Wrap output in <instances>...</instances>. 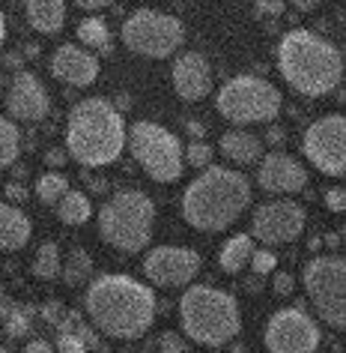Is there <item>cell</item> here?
Instances as JSON below:
<instances>
[{
    "label": "cell",
    "mask_w": 346,
    "mask_h": 353,
    "mask_svg": "<svg viewBox=\"0 0 346 353\" xmlns=\"http://www.w3.org/2000/svg\"><path fill=\"white\" fill-rule=\"evenodd\" d=\"M310 249L319 252V249H323V240H319V236H314V240H310Z\"/></svg>",
    "instance_id": "cell-49"
},
{
    "label": "cell",
    "mask_w": 346,
    "mask_h": 353,
    "mask_svg": "<svg viewBox=\"0 0 346 353\" xmlns=\"http://www.w3.org/2000/svg\"><path fill=\"white\" fill-rule=\"evenodd\" d=\"M296 10H301V12H307V10H314V6L319 3V0H290Z\"/></svg>",
    "instance_id": "cell-47"
},
{
    "label": "cell",
    "mask_w": 346,
    "mask_h": 353,
    "mask_svg": "<svg viewBox=\"0 0 346 353\" xmlns=\"http://www.w3.org/2000/svg\"><path fill=\"white\" fill-rule=\"evenodd\" d=\"M323 245H328V249H337V245H340V234H328L323 240Z\"/></svg>",
    "instance_id": "cell-48"
},
{
    "label": "cell",
    "mask_w": 346,
    "mask_h": 353,
    "mask_svg": "<svg viewBox=\"0 0 346 353\" xmlns=\"http://www.w3.org/2000/svg\"><path fill=\"white\" fill-rule=\"evenodd\" d=\"M19 153H21V132L10 117L0 114V171L15 165Z\"/></svg>",
    "instance_id": "cell-26"
},
{
    "label": "cell",
    "mask_w": 346,
    "mask_h": 353,
    "mask_svg": "<svg viewBox=\"0 0 346 353\" xmlns=\"http://www.w3.org/2000/svg\"><path fill=\"white\" fill-rule=\"evenodd\" d=\"M185 132H188L194 141H203V135H206V126L197 123V120H188V123H185Z\"/></svg>",
    "instance_id": "cell-43"
},
{
    "label": "cell",
    "mask_w": 346,
    "mask_h": 353,
    "mask_svg": "<svg viewBox=\"0 0 346 353\" xmlns=\"http://www.w3.org/2000/svg\"><path fill=\"white\" fill-rule=\"evenodd\" d=\"M126 150V123L113 102L93 96L81 99L66 120V156L81 168L113 165Z\"/></svg>",
    "instance_id": "cell-4"
},
{
    "label": "cell",
    "mask_w": 346,
    "mask_h": 353,
    "mask_svg": "<svg viewBox=\"0 0 346 353\" xmlns=\"http://www.w3.org/2000/svg\"><path fill=\"white\" fill-rule=\"evenodd\" d=\"M66 159H69V156H66V150L51 147L48 153H45V165H48V168H63V165H66Z\"/></svg>",
    "instance_id": "cell-39"
},
{
    "label": "cell",
    "mask_w": 346,
    "mask_h": 353,
    "mask_svg": "<svg viewBox=\"0 0 346 353\" xmlns=\"http://www.w3.org/2000/svg\"><path fill=\"white\" fill-rule=\"evenodd\" d=\"M263 344L269 353H316L319 326L301 308H281L269 317L263 332Z\"/></svg>",
    "instance_id": "cell-12"
},
{
    "label": "cell",
    "mask_w": 346,
    "mask_h": 353,
    "mask_svg": "<svg viewBox=\"0 0 346 353\" xmlns=\"http://www.w3.org/2000/svg\"><path fill=\"white\" fill-rule=\"evenodd\" d=\"M153 225L155 204L138 189L117 192L99 210V236L122 254L144 252L153 240Z\"/></svg>",
    "instance_id": "cell-6"
},
{
    "label": "cell",
    "mask_w": 346,
    "mask_h": 353,
    "mask_svg": "<svg viewBox=\"0 0 346 353\" xmlns=\"http://www.w3.org/2000/svg\"><path fill=\"white\" fill-rule=\"evenodd\" d=\"M69 189H72V186H69V176L60 174V171H45L36 180V198L45 207H57V201L63 198Z\"/></svg>",
    "instance_id": "cell-27"
},
{
    "label": "cell",
    "mask_w": 346,
    "mask_h": 353,
    "mask_svg": "<svg viewBox=\"0 0 346 353\" xmlns=\"http://www.w3.org/2000/svg\"><path fill=\"white\" fill-rule=\"evenodd\" d=\"M215 353H218V350H215Z\"/></svg>",
    "instance_id": "cell-52"
},
{
    "label": "cell",
    "mask_w": 346,
    "mask_h": 353,
    "mask_svg": "<svg viewBox=\"0 0 346 353\" xmlns=\"http://www.w3.org/2000/svg\"><path fill=\"white\" fill-rule=\"evenodd\" d=\"M30 308H10L3 317V332H6V339H28L30 335Z\"/></svg>",
    "instance_id": "cell-29"
},
{
    "label": "cell",
    "mask_w": 346,
    "mask_h": 353,
    "mask_svg": "<svg viewBox=\"0 0 346 353\" xmlns=\"http://www.w3.org/2000/svg\"><path fill=\"white\" fill-rule=\"evenodd\" d=\"M221 153H224L233 165H257L263 156V141L245 129H230L218 141Z\"/></svg>",
    "instance_id": "cell-20"
},
{
    "label": "cell",
    "mask_w": 346,
    "mask_h": 353,
    "mask_svg": "<svg viewBox=\"0 0 346 353\" xmlns=\"http://www.w3.org/2000/svg\"><path fill=\"white\" fill-rule=\"evenodd\" d=\"M283 96L272 81L260 75H236L221 87L215 96V108L233 126L251 123H272L281 114Z\"/></svg>",
    "instance_id": "cell-7"
},
{
    "label": "cell",
    "mask_w": 346,
    "mask_h": 353,
    "mask_svg": "<svg viewBox=\"0 0 346 353\" xmlns=\"http://www.w3.org/2000/svg\"><path fill=\"white\" fill-rule=\"evenodd\" d=\"M57 353H90V350H87V344L75 330H66L57 335Z\"/></svg>",
    "instance_id": "cell-32"
},
{
    "label": "cell",
    "mask_w": 346,
    "mask_h": 353,
    "mask_svg": "<svg viewBox=\"0 0 346 353\" xmlns=\"http://www.w3.org/2000/svg\"><path fill=\"white\" fill-rule=\"evenodd\" d=\"M24 12L36 33H60L66 24V0H24Z\"/></svg>",
    "instance_id": "cell-21"
},
{
    "label": "cell",
    "mask_w": 346,
    "mask_h": 353,
    "mask_svg": "<svg viewBox=\"0 0 346 353\" xmlns=\"http://www.w3.org/2000/svg\"><path fill=\"white\" fill-rule=\"evenodd\" d=\"M90 216H93V201L81 189H69L66 195L57 201V219L63 225L78 228V225H84Z\"/></svg>",
    "instance_id": "cell-23"
},
{
    "label": "cell",
    "mask_w": 346,
    "mask_h": 353,
    "mask_svg": "<svg viewBox=\"0 0 346 353\" xmlns=\"http://www.w3.org/2000/svg\"><path fill=\"white\" fill-rule=\"evenodd\" d=\"M51 75L69 87H90L99 78V57L81 46H60L51 57Z\"/></svg>",
    "instance_id": "cell-17"
},
{
    "label": "cell",
    "mask_w": 346,
    "mask_h": 353,
    "mask_svg": "<svg viewBox=\"0 0 346 353\" xmlns=\"http://www.w3.org/2000/svg\"><path fill=\"white\" fill-rule=\"evenodd\" d=\"M84 308L90 323L108 339H140L155 321V296L144 281L108 272L90 281L84 296Z\"/></svg>",
    "instance_id": "cell-1"
},
{
    "label": "cell",
    "mask_w": 346,
    "mask_h": 353,
    "mask_svg": "<svg viewBox=\"0 0 346 353\" xmlns=\"http://www.w3.org/2000/svg\"><path fill=\"white\" fill-rule=\"evenodd\" d=\"M3 63H6V66H12V69H21L24 54H21V51H10V54L3 57Z\"/></svg>",
    "instance_id": "cell-45"
},
{
    "label": "cell",
    "mask_w": 346,
    "mask_h": 353,
    "mask_svg": "<svg viewBox=\"0 0 346 353\" xmlns=\"http://www.w3.org/2000/svg\"><path fill=\"white\" fill-rule=\"evenodd\" d=\"M33 225L24 210L12 204H0V252H19L28 245Z\"/></svg>",
    "instance_id": "cell-19"
},
{
    "label": "cell",
    "mask_w": 346,
    "mask_h": 353,
    "mask_svg": "<svg viewBox=\"0 0 346 353\" xmlns=\"http://www.w3.org/2000/svg\"><path fill=\"white\" fill-rule=\"evenodd\" d=\"M78 39H81V48H96V51H111V28L108 21L96 19H84L78 24Z\"/></svg>",
    "instance_id": "cell-25"
},
{
    "label": "cell",
    "mask_w": 346,
    "mask_h": 353,
    "mask_svg": "<svg viewBox=\"0 0 346 353\" xmlns=\"http://www.w3.org/2000/svg\"><path fill=\"white\" fill-rule=\"evenodd\" d=\"M272 288L278 296H292V290H296V276H292V272H274Z\"/></svg>",
    "instance_id": "cell-35"
},
{
    "label": "cell",
    "mask_w": 346,
    "mask_h": 353,
    "mask_svg": "<svg viewBox=\"0 0 346 353\" xmlns=\"http://www.w3.org/2000/svg\"><path fill=\"white\" fill-rule=\"evenodd\" d=\"M257 186L269 195H296L307 186V168L296 162L287 153H272L260 156V165H257Z\"/></svg>",
    "instance_id": "cell-15"
},
{
    "label": "cell",
    "mask_w": 346,
    "mask_h": 353,
    "mask_svg": "<svg viewBox=\"0 0 346 353\" xmlns=\"http://www.w3.org/2000/svg\"><path fill=\"white\" fill-rule=\"evenodd\" d=\"M122 46L138 57L164 60L176 54L185 42V24L176 15L155 10H135L122 21Z\"/></svg>",
    "instance_id": "cell-10"
},
{
    "label": "cell",
    "mask_w": 346,
    "mask_h": 353,
    "mask_svg": "<svg viewBox=\"0 0 346 353\" xmlns=\"http://www.w3.org/2000/svg\"><path fill=\"white\" fill-rule=\"evenodd\" d=\"M171 78L176 96L185 102H197L212 90V66L200 51H185V54L176 57Z\"/></svg>",
    "instance_id": "cell-18"
},
{
    "label": "cell",
    "mask_w": 346,
    "mask_h": 353,
    "mask_svg": "<svg viewBox=\"0 0 346 353\" xmlns=\"http://www.w3.org/2000/svg\"><path fill=\"white\" fill-rule=\"evenodd\" d=\"M283 141H287V132H283L281 126H272L269 132H266V144H272V147H283Z\"/></svg>",
    "instance_id": "cell-40"
},
{
    "label": "cell",
    "mask_w": 346,
    "mask_h": 353,
    "mask_svg": "<svg viewBox=\"0 0 346 353\" xmlns=\"http://www.w3.org/2000/svg\"><path fill=\"white\" fill-rule=\"evenodd\" d=\"M24 353H54V347L45 339H33L30 344H24Z\"/></svg>",
    "instance_id": "cell-41"
},
{
    "label": "cell",
    "mask_w": 346,
    "mask_h": 353,
    "mask_svg": "<svg viewBox=\"0 0 346 353\" xmlns=\"http://www.w3.org/2000/svg\"><path fill=\"white\" fill-rule=\"evenodd\" d=\"M60 279L66 281L69 288H81L93 279V258L87 249H72L66 254V261H60Z\"/></svg>",
    "instance_id": "cell-24"
},
{
    "label": "cell",
    "mask_w": 346,
    "mask_h": 353,
    "mask_svg": "<svg viewBox=\"0 0 346 353\" xmlns=\"http://www.w3.org/2000/svg\"><path fill=\"white\" fill-rule=\"evenodd\" d=\"M158 350L162 353H191V344H188V339H182V335H176V332H162Z\"/></svg>",
    "instance_id": "cell-33"
},
{
    "label": "cell",
    "mask_w": 346,
    "mask_h": 353,
    "mask_svg": "<svg viewBox=\"0 0 346 353\" xmlns=\"http://www.w3.org/2000/svg\"><path fill=\"white\" fill-rule=\"evenodd\" d=\"M200 267H203L200 252L185 249V245H158V249H149V254L144 258V276L155 288L191 285Z\"/></svg>",
    "instance_id": "cell-14"
},
{
    "label": "cell",
    "mask_w": 346,
    "mask_h": 353,
    "mask_svg": "<svg viewBox=\"0 0 346 353\" xmlns=\"http://www.w3.org/2000/svg\"><path fill=\"white\" fill-rule=\"evenodd\" d=\"M75 3L78 6H81V10H105V6H108V3H113V0H75Z\"/></svg>",
    "instance_id": "cell-44"
},
{
    "label": "cell",
    "mask_w": 346,
    "mask_h": 353,
    "mask_svg": "<svg viewBox=\"0 0 346 353\" xmlns=\"http://www.w3.org/2000/svg\"><path fill=\"white\" fill-rule=\"evenodd\" d=\"M301 285H305L319 321L328 330L340 332L346 326V263L340 254H319V258L307 261L305 272H301Z\"/></svg>",
    "instance_id": "cell-9"
},
{
    "label": "cell",
    "mask_w": 346,
    "mask_h": 353,
    "mask_svg": "<svg viewBox=\"0 0 346 353\" xmlns=\"http://www.w3.org/2000/svg\"><path fill=\"white\" fill-rule=\"evenodd\" d=\"M278 69L296 93L316 99V96H328L340 87L343 54L334 42L299 28L283 33L278 46Z\"/></svg>",
    "instance_id": "cell-3"
},
{
    "label": "cell",
    "mask_w": 346,
    "mask_h": 353,
    "mask_svg": "<svg viewBox=\"0 0 346 353\" xmlns=\"http://www.w3.org/2000/svg\"><path fill=\"white\" fill-rule=\"evenodd\" d=\"M307 162L319 168L325 176L346 174V120L343 114H325L305 129L301 138Z\"/></svg>",
    "instance_id": "cell-11"
},
{
    "label": "cell",
    "mask_w": 346,
    "mask_h": 353,
    "mask_svg": "<svg viewBox=\"0 0 346 353\" xmlns=\"http://www.w3.org/2000/svg\"><path fill=\"white\" fill-rule=\"evenodd\" d=\"M0 353H10V350H6V347H0Z\"/></svg>",
    "instance_id": "cell-51"
},
{
    "label": "cell",
    "mask_w": 346,
    "mask_h": 353,
    "mask_svg": "<svg viewBox=\"0 0 346 353\" xmlns=\"http://www.w3.org/2000/svg\"><path fill=\"white\" fill-rule=\"evenodd\" d=\"M307 210L299 201H266L251 216V240L263 245L296 243L305 234Z\"/></svg>",
    "instance_id": "cell-13"
},
{
    "label": "cell",
    "mask_w": 346,
    "mask_h": 353,
    "mask_svg": "<svg viewBox=\"0 0 346 353\" xmlns=\"http://www.w3.org/2000/svg\"><path fill=\"white\" fill-rule=\"evenodd\" d=\"M66 312H63V305H60V303H54V299H51V303H45V305H42V321H45V323H60V317H63Z\"/></svg>",
    "instance_id": "cell-37"
},
{
    "label": "cell",
    "mask_w": 346,
    "mask_h": 353,
    "mask_svg": "<svg viewBox=\"0 0 346 353\" xmlns=\"http://www.w3.org/2000/svg\"><path fill=\"white\" fill-rule=\"evenodd\" d=\"M60 249L57 243H42L36 258H33V276L42 279V281H54L60 279Z\"/></svg>",
    "instance_id": "cell-28"
},
{
    "label": "cell",
    "mask_w": 346,
    "mask_h": 353,
    "mask_svg": "<svg viewBox=\"0 0 346 353\" xmlns=\"http://www.w3.org/2000/svg\"><path fill=\"white\" fill-rule=\"evenodd\" d=\"M251 204V183L245 174L233 168L209 165L203 174L185 189L182 195V219L194 231L218 234L236 225Z\"/></svg>",
    "instance_id": "cell-2"
},
{
    "label": "cell",
    "mask_w": 346,
    "mask_h": 353,
    "mask_svg": "<svg viewBox=\"0 0 346 353\" xmlns=\"http://www.w3.org/2000/svg\"><path fill=\"white\" fill-rule=\"evenodd\" d=\"M251 272L254 276H260V279H266L269 272H274L278 270V254H274L272 249H254L251 252Z\"/></svg>",
    "instance_id": "cell-31"
},
{
    "label": "cell",
    "mask_w": 346,
    "mask_h": 353,
    "mask_svg": "<svg viewBox=\"0 0 346 353\" xmlns=\"http://www.w3.org/2000/svg\"><path fill=\"white\" fill-rule=\"evenodd\" d=\"M325 207L332 210V213H343V210H346V192L340 186L328 189L325 192Z\"/></svg>",
    "instance_id": "cell-36"
},
{
    "label": "cell",
    "mask_w": 346,
    "mask_h": 353,
    "mask_svg": "<svg viewBox=\"0 0 346 353\" xmlns=\"http://www.w3.org/2000/svg\"><path fill=\"white\" fill-rule=\"evenodd\" d=\"M254 10L260 19H281L287 10V0H254Z\"/></svg>",
    "instance_id": "cell-34"
},
{
    "label": "cell",
    "mask_w": 346,
    "mask_h": 353,
    "mask_svg": "<svg viewBox=\"0 0 346 353\" xmlns=\"http://www.w3.org/2000/svg\"><path fill=\"white\" fill-rule=\"evenodd\" d=\"M6 201H28V189L19 186V183H10L6 186Z\"/></svg>",
    "instance_id": "cell-42"
},
{
    "label": "cell",
    "mask_w": 346,
    "mask_h": 353,
    "mask_svg": "<svg viewBox=\"0 0 346 353\" xmlns=\"http://www.w3.org/2000/svg\"><path fill=\"white\" fill-rule=\"evenodd\" d=\"M180 323L188 341L203 347H224L242 330V314L233 294L212 285H191L180 296Z\"/></svg>",
    "instance_id": "cell-5"
},
{
    "label": "cell",
    "mask_w": 346,
    "mask_h": 353,
    "mask_svg": "<svg viewBox=\"0 0 346 353\" xmlns=\"http://www.w3.org/2000/svg\"><path fill=\"white\" fill-rule=\"evenodd\" d=\"M129 150L135 162L144 168L149 180L155 183H176L182 176V144L171 129L153 120H138L126 132Z\"/></svg>",
    "instance_id": "cell-8"
},
{
    "label": "cell",
    "mask_w": 346,
    "mask_h": 353,
    "mask_svg": "<svg viewBox=\"0 0 346 353\" xmlns=\"http://www.w3.org/2000/svg\"><path fill=\"white\" fill-rule=\"evenodd\" d=\"M212 156H215V150H212L206 141H191L188 147H182V162L191 168H209Z\"/></svg>",
    "instance_id": "cell-30"
},
{
    "label": "cell",
    "mask_w": 346,
    "mask_h": 353,
    "mask_svg": "<svg viewBox=\"0 0 346 353\" xmlns=\"http://www.w3.org/2000/svg\"><path fill=\"white\" fill-rule=\"evenodd\" d=\"M6 111H10L12 120H21V123L45 120L51 111V96L45 90V84L33 72H24L21 69L12 78L10 90H6Z\"/></svg>",
    "instance_id": "cell-16"
},
{
    "label": "cell",
    "mask_w": 346,
    "mask_h": 353,
    "mask_svg": "<svg viewBox=\"0 0 346 353\" xmlns=\"http://www.w3.org/2000/svg\"><path fill=\"white\" fill-rule=\"evenodd\" d=\"M75 332H78V335H81V341L87 344V350H96V347H102V344H99V335H96V332L90 330V326L78 323V326H75Z\"/></svg>",
    "instance_id": "cell-38"
},
{
    "label": "cell",
    "mask_w": 346,
    "mask_h": 353,
    "mask_svg": "<svg viewBox=\"0 0 346 353\" xmlns=\"http://www.w3.org/2000/svg\"><path fill=\"white\" fill-rule=\"evenodd\" d=\"M3 37H6V21H3V12H0V42H3Z\"/></svg>",
    "instance_id": "cell-50"
},
{
    "label": "cell",
    "mask_w": 346,
    "mask_h": 353,
    "mask_svg": "<svg viewBox=\"0 0 346 353\" xmlns=\"http://www.w3.org/2000/svg\"><path fill=\"white\" fill-rule=\"evenodd\" d=\"M257 249L254 240H251V234H233L230 240L221 245V252H218V263H221V270L230 272V276H236V272H242L248 267V261H251V252Z\"/></svg>",
    "instance_id": "cell-22"
},
{
    "label": "cell",
    "mask_w": 346,
    "mask_h": 353,
    "mask_svg": "<svg viewBox=\"0 0 346 353\" xmlns=\"http://www.w3.org/2000/svg\"><path fill=\"white\" fill-rule=\"evenodd\" d=\"M87 183H90L93 192H108V180H99V176H87Z\"/></svg>",
    "instance_id": "cell-46"
}]
</instances>
